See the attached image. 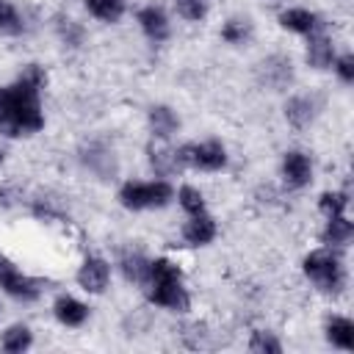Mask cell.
<instances>
[{
	"instance_id": "cell-11",
	"label": "cell",
	"mask_w": 354,
	"mask_h": 354,
	"mask_svg": "<svg viewBox=\"0 0 354 354\" xmlns=\"http://www.w3.org/2000/svg\"><path fill=\"white\" fill-rule=\"evenodd\" d=\"M335 55H337V50H335V39H332L329 33L315 30V33L307 36V44H304V61H307L310 69H315V72L329 69L332 61H335Z\"/></svg>"
},
{
	"instance_id": "cell-19",
	"label": "cell",
	"mask_w": 354,
	"mask_h": 354,
	"mask_svg": "<svg viewBox=\"0 0 354 354\" xmlns=\"http://www.w3.org/2000/svg\"><path fill=\"white\" fill-rule=\"evenodd\" d=\"M149 260H152V257H147L144 252L127 249V252L119 254V271H122V277H124L130 285L144 288V285H147V277H149Z\"/></svg>"
},
{
	"instance_id": "cell-26",
	"label": "cell",
	"mask_w": 354,
	"mask_h": 354,
	"mask_svg": "<svg viewBox=\"0 0 354 354\" xmlns=\"http://www.w3.org/2000/svg\"><path fill=\"white\" fill-rule=\"evenodd\" d=\"M25 19L11 0H0V36H22Z\"/></svg>"
},
{
	"instance_id": "cell-21",
	"label": "cell",
	"mask_w": 354,
	"mask_h": 354,
	"mask_svg": "<svg viewBox=\"0 0 354 354\" xmlns=\"http://www.w3.org/2000/svg\"><path fill=\"white\" fill-rule=\"evenodd\" d=\"M221 41L230 44V47H246L254 36V25L249 17H230L221 22V30H218Z\"/></svg>"
},
{
	"instance_id": "cell-25",
	"label": "cell",
	"mask_w": 354,
	"mask_h": 354,
	"mask_svg": "<svg viewBox=\"0 0 354 354\" xmlns=\"http://www.w3.org/2000/svg\"><path fill=\"white\" fill-rule=\"evenodd\" d=\"M174 199H177V205L183 207V213H185V216H194V213H202V210H207L205 194H202L196 185H191V183H183V185L177 188Z\"/></svg>"
},
{
	"instance_id": "cell-1",
	"label": "cell",
	"mask_w": 354,
	"mask_h": 354,
	"mask_svg": "<svg viewBox=\"0 0 354 354\" xmlns=\"http://www.w3.org/2000/svg\"><path fill=\"white\" fill-rule=\"evenodd\" d=\"M47 72L41 64H25L14 83L0 86V133L8 138H30L44 130L41 91Z\"/></svg>"
},
{
	"instance_id": "cell-28",
	"label": "cell",
	"mask_w": 354,
	"mask_h": 354,
	"mask_svg": "<svg viewBox=\"0 0 354 354\" xmlns=\"http://www.w3.org/2000/svg\"><path fill=\"white\" fill-rule=\"evenodd\" d=\"M318 210L326 216H337V213H346L348 210V194L346 191H324L318 196Z\"/></svg>"
},
{
	"instance_id": "cell-23",
	"label": "cell",
	"mask_w": 354,
	"mask_h": 354,
	"mask_svg": "<svg viewBox=\"0 0 354 354\" xmlns=\"http://www.w3.org/2000/svg\"><path fill=\"white\" fill-rule=\"evenodd\" d=\"M30 346H33V332H30L28 324H11L0 335V348L8 351V354H22Z\"/></svg>"
},
{
	"instance_id": "cell-15",
	"label": "cell",
	"mask_w": 354,
	"mask_h": 354,
	"mask_svg": "<svg viewBox=\"0 0 354 354\" xmlns=\"http://www.w3.org/2000/svg\"><path fill=\"white\" fill-rule=\"evenodd\" d=\"M277 22H279L282 30L296 33V36H310V33L321 30V17L315 11H310V8H301V6H293V8L279 11Z\"/></svg>"
},
{
	"instance_id": "cell-24",
	"label": "cell",
	"mask_w": 354,
	"mask_h": 354,
	"mask_svg": "<svg viewBox=\"0 0 354 354\" xmlns=\"http://www.w3.org/2000/svg\"><path fill=\"white\" fill-rule=\"evenodd\" d=\"M55 33L64 41V47H80L83 39H86L83 25L77 19H72V17H66V14H58L55 17Z\"/></svg>"
},
{
	"instance_id": "cell-30",
	"label": "cell",
	"mask_w": 354,
	"mask_h": 354,
	"mask_svg": "<svg viewBox=\"0 0 354 354\" xmlns=\"http://www.w3.org/2000/svg\"><path fill=\"white\" fill-rule=\"evenodd\" d=\"M329 69L337 75V80H340L343 86H351V83H354V55H351V53L335 55V61H332Z\"/></svg>"
},
{
	"instance_id": "cell-5",
	"label": "cell",
	"mask_w": 354,
	"mask_h": 354,
	"mask_svg": "<svg viewBox=\"0 0 354 354\" xmlns=\"http://www.w3.org/2000/svg\"><path fill=\"white\" fill-rule=\"evenodd\" d=\"M0 290L14 299V301H22V304H33L41 299L44 293V282L25 274L17 263H11L6 254H0Z\"/></svg>"
},
{
	"instance_id": "cell-6",
	"label": "cell",
	"mask_w": 354,
	"mask_h": 354,
	"mask_svg": "<svg viewBox=\"0 0 354 354\" xmlns=\"http://www.w3.org/2000/svg\"><path fill=\"white\" fill-rule=\"evenodd\" d=\"M180 160L185 169H196V171H221L227 169V147L218 138H207V141H188L183 147H177Z\"/></svg>"
},
{
	"instance_id": "cell-18",
	"label": "cell",
	"mask_w": 354,
	"mask_h": 354,
	"mask_svg": "<svg viewBox=\"0 0 354 354\" xmlns=\"http://www.w3.org/2000/svg\"><path fill=\"white\" fill-rule=\"evenodd\" d=\"M354 238V224L348 221L346 213H337V216H326V224L321 230V243L324 246H332V249H343L348 246Z\"/></svg>"
},
{
	"instance_id": "cell-9",
	"label": "cell",
	"mask_w": 354,
	"mask_h": 354,
	"mask_svg": "<svg viewBox=\"0 0 354 354\" xmlns=\"http://www.w3.org/2000/svg\"><path fill=\"white\" fill-rule=\"evenodd\" d=\"M136 22H138L141 33H144V36H147L152 44H163V41L171 36V22H169V14H166L160 6H155V3L141 6V8L136 11Z\"/></svg>"
},
{
	"instance_id": "cell-17",
	"label": "cell",
	"mask_w": 354,
	"mask_h": 354,
	"mask_svg": "<svg viewBox=\"0 0 354 354\" xmlns=\"http://www.w3.org/2000/svg\"><path fill=\"white\" fill-rule=\"evenodd\" d=\"M260 72H263V83L274 91H282L290 86L293 80V64L288 55H271L260 64Z\"/></svg>"
},
{
	"instance_id": "cell-29",
	"label": "cell",
	"mask_w": 354,
	"mask_h": 354,
	"mask_svg": "<svg viewBox=\"0 0 354 354\" xmlns=\"http://www.w3.org/2000/svg\"><path fill=\"white\" fill-rule=\"evenodd\" d=\"M210 3L213 0H174V8L185 22H202L210 14Z\"/></svg>"
},
{
	"instance_id": "cell-31",
	"label": "cell",
	"mask_w": 354,
	"mask_h": 354,
	"mask_svg": "<svg viewBox=\"0 0 354 354\" xmlns=\"http://www.w3.org/2000/svg\"><path fill=\"white\" fill-rule=\"evenodd\" d=\"M3 160H6V152H3V149H0V163H3Z\"/></svg>"
},
{
	"instance_id": "cell-13",
	"label": "cell",
	"mask_w": 354,
	"mask_h": 354,
	"mask_svg": "<svg viewBox=\"0 0 354 354\" xmlns=\"http://www.w3.org/2000/svg\"><path fill=\"white\" fill-rule=\"evenodd\" d=\"M147 158H149V169L158 174V177H171L177 171H183V160H180V152L174 147H169L166 141H158L152 138L149 147H147Z\"/></svg>"
},
{
	"instance_id": "cell-27",
	"label": "cell",
	"mask_w": 354,
	"mask_h": 354,
	"mask_svg": "<svg viewBox=\"0 0 354 354\" xmlns=\"http://www.w3.org/2000/svg\"><path fill=\"white\" fill-rule=\"evenodd\" d=\"M282 340L271 329H254L249 337V351L252 354H282Z\"/></svg>"
},
{
	"instance_id": "cell-16",
	"label": "cell",
	"mask_w": 354,
	"mask_h": 354,
	"mask_svg": "<svg viewBox=\"0 0 354 354\" xmlns=\"http://www.w3.org/2000/svg\"><path fill=\"white\" fill-rule=\"evenodd\" d=\"M315 116H318V105H315V100L310 94H293V97H288V102H285V122L290 127L304 130V127H310L315 122Z\"/></svg>"
},
{
	"instance_id": "cell-8",
	"label": "cell",
	"mask_w": 354,
	"mask_h": 354,
	"mask_svg": "<svg viewBox=\"0 0 354 354\" xmlns=\"http://www.w3.org/2000/svg\"><path fill=\"white\" fill-rule=\"evenodd\" d=\"M282 183L293 191H301L313 183V160L304 149H285L282 163H279Z\"/></svg>"
},
{
	"instance_id": "cell-20",
	"label": "cell",
	"mask_w": 354,
	"mask_h": 354,
	"mask_svg": "<svg viewBox=\"0 0 354 354\" xmlns=\"http://www.w3.org/2000/svg\"><path fill=\"white\" fill-rule=\"evenodd\" d=\"M324 337L329 346H335L340 351H351L354 348V321L348 315H329L324 324Z\"/></svg>"
},
{
	"instance_id": "cell-12",
	"label": "cell",
	"mask_w": 354,
	"mask_h": 354,
	"mask_svg": "<svg viewBox=\"0 0 354 354\" xmlns=\"http://www.w3.org/2000/svg\"><path fill=\"white\" fill-rule=\"evenodd\" d=\"M91 310L86 301H80L77 296H69V293H61L55 301H53V318L66 326V329H80L86 321H88Z\"/></svg>"
},
{
	"instance_id": "cell-3",
	"label": "cell",
	"mask_w": 354,
	"mask_h": 354,
	"mask_svg": "<svg viewBox=\"0 0 354 354\" xmlns=\"http://www.w3.org/2000/svg\"><path fill=\"white\" fill-rule=\"evenodd\" d=\"M301 271L304 277L315 285L318 293H326V296H340L346 290V266H343V257L337 249L332 246H321V249H313L310 254H304L301 260Z\"/></svg>"
},
{
	"instance_id": "cell-7",
	"label": "cell",
	"mask_w": 354,
	"mask_h": 354,
	"mask_svg": "<svg viewBox=\"0 0 354 354\" xmlns=\"http://www.w3.org/2000/svg\"><path fill=\"white\" fill-rule=\"evenodd\" d=\"M75 282H77L80 290H86L91 296L105 293L108 285H111V263L100 254H86L83 263L75 271Z\"/></svg>"
},
{
	"instance_id": "cell-4",
	"label": "cell",
	"mask_w": 354,
	"mask_h": 354,
	"mask_svg": "<svg viewBox=\"0 0 354 354\" xmlns=\"http://www.w3.org/2000/svg\"><path fill=\"white\" fill-rule=\"evenodd\" d=\"M116 199L124 210L141 213V210H160L174 199V188L169 180H127L116 191Z\"/></svg>"
},
{
	"instance_id": "cell-22",
	"label": "cell",
	"mask_w": 354,
	"mask_h": 354,
	"mask_svg": "<svg viewBox=\"0 0 354 354\" xmlns=\"http://www.w3.org/2000/svg\"><path fill=\"white\" fill-rule=\"evenodd\" d=\"M86 11L105 25H119L127 14V3L124 0H83Z\"/></svg>"
},
{
	"instance_id": "cell-2",
	"label": "cell",
	"mask_w": 354,
	"mask_h": 354,
	"mask_svg": "<svg viewBox=\"0 0 354 354\" xmlns=\"http://www.w3.org/2000/svg\"><path fill=\"white\" fill-rule=\"evenodd\" d=\"M147 301L169 310V313H188L191 310V293L185 288V274L180 263L171 257H152L149 260V277L141 288Z\"/></svg>"
},
{
	"instance_id": "cell-10",
	"label": "cell",
	"mask_w": 354,
	"mask_h": 354,
	"mask_svg": "<svg viewBox=\"0 0 354 354\" xmlns=\"http://www.w3.org/2000/svg\"><path fill=\"white\" fill-rule=\"evenodd\" d=\"M216 235H218V224L207 210L188 216V221L183 224V243L185 246H194V249L210 246L216 241Z\"/></svg>"
},
{
	"instance_id": "cell-14",
	"label": "cell",
	"mask_w": 354,
	"mask_h": 354,
	"mask_svg": "<svg viewBox=\"0 0 354 354\" xmlns=\"http://www.w3.org/2000/svg\"><path fill=\"white\" fill-rule=\"evenodd\" d=\"M147 124H149V136L158 141H169L177 130H180V116L171 105L166 102H155L147 111Z\"/></svg>"
}]
</instances>
